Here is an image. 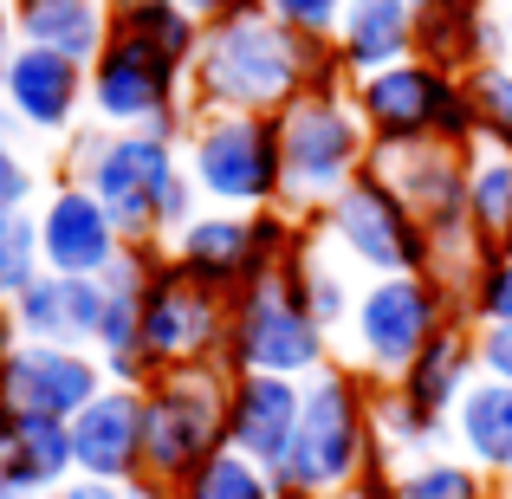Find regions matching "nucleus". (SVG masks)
<instances>
[{
    "instance_id": "1",
    "label": "nucleus",
    "mask_w": 512,
    "mask_h": 499,
    "mask_svg": "<svg viewBox=\"0 0 512 499\" xmlns=\"http://www.w3.org/2000/svg\"><path fill=\"white\" fill-rule=\"evenodd\" d=\"M331 85H350L338 52L279 26L266 13V0H253L247 13L201 33V52L188 65V111L195 117H214V111L279 117L305 91H331Z\"/></svg>"
},
{
    "instance_id": "2",
    "label": "nucleus",
    "mask_w": 512,
    "mask_h": 499,
    "mask_svg": "<svg viewBox=\"0 0 512 499\" xmlns=\"http://www.w3.org/2000/svg\"><path fill=\"white\" fill-rule=\"evenodd\" d=\"M65 182L91 188L117 221L124 247H169L201 214V195L182 169V143L163 130H104L85 124L65 137Z\"/></svg>"
},
{
    "instance_id": "3",
    "label": "nucleus",
    "mask_w": 512,
    "mask_h": 499,
    "mask_svg": "<svg viewBox=\"0 0 512 499\" xmlns=\"http://www.w3.org/2000/svg\"><path fill=\"white\" fill-rule=\"evenodd\" d=\"M370 409H376V383L350 363H325L318 376H305V409H299L292 454L279 467V493L325 499L338 487H357L370 467H383Z\"/></svg>"
},
{
    "instance_id": "4",
    "label": "nucleus",
    "mask_w": 512,
    "mask_h": 499,
    "mask_svg": "<svg viewBox=\"0 0 512 499\" xmlns=\"http://www.w3.org/2000/svg\"><path fill=\"white\" fill-rule=\"evenodd\" d=\"M279 163H286L279 208L292 221H318L370 169V130H363L357 104H350V85L305 91L299 104L279 111Z\"/></svg>"
},
{
    "instance_id": "5",
    "label": "nucleus",
    "mask_w": 512,
    "mask_h": 499,
    "mask_svg": "<svg viewBox=\"0 0 512 499\" xmlns=\"http://www.w3.org/2000/svg\"><path fill=\"white\" fill-rule=\"evenodd\" d=\"M448 325H467V305L435 273H389L357 292V312L338 337V363L363 370L370 383H396Z\"/></svg>"
},
{
    "instance_id": "6",
    "label": "nucleus",
    "mask_w": 512,
    "mask_h": 499,
    "mask_svg": "<svg viewBox=\"0 0 512 499\" xmlns=\"http://www.w3.org/2000/svg\"><path fill=\"white\" fill-rule=\"evenodd\" d=\"M325 363H338V344L312 318L292 260L279 273L253 279L247 292H234V312H227V376H292V383H305Z\"/></svg>"
},
{
    "instance_id": "7",
    "label": "nucleus",
    "mask_w": 512,
    "mask_h": 499,
    "mask_svg": "<svg viewBox=\"0 0 512 499\" xmlns=\"http://www.w3.org/2000/svg\"><path fill=\"white\" fill-rule=\"evenodd\" d=\"M350 104H357L370 150H402V143H448V150H474L480 117L467 98V78L435 72L422 59H402L389 72L350 78Z\"/></svg>"
},
{
    "instance_id": "8",
    "label": "nucleus",
    "mask_w": 512,
    "mask_h": 499,
    "mask_svg": "<svg viewBox=\"0 0 512 499\" xmlns=\"http://www.w3.org/2000/svg\"><path fill=\"white\" fill-rule=\"evenodd\" d=\"M182 169L195 182L201 208H227V214L279 208V188H286L279 117H240V111L195 117L182 137Z\"/></svg>"
},
{
    "instance_id": "9",
    "label": "nucleus",
    "mask_w": 512,
    "mask_h": 499,
    "mask_svg": "<svg viewBox=\"0 0 512 499\" xmlns=\"http://www.w3.org/2000/svg\"><path fill=\"white\" fill-rule=\"evenodd\" d=\"M85 111L104 130H163L182 143L195 111H188V65L163 59L156 46H143L137 33L111 26L104 52L85 65Z\"/></svg>"
},
{
    "instance_id": "10",
    "label": "nucleus",
    "mask_w": 512,
    "mask_h": 499,
    "mask_svg": "<svg viewBox=\"0 0 512 499\" xmlns=\"http://www.w3.org/2000/svg\"><path fill=\"white\" fill-rule=\"evenodd\" d=\"M227 448V370H163L143 383V474L182 487Z\"/></svg>"
},
{
    "instance_id": "11",
    "label": "nucleus",
    "mask_w": 512,
    "mask_h": 499,
    "mask_svg": "<svg viewBox=\"0 0 512 499\" xmlns=\"http://www.w3.org/2000/svg\"><path fill=\"white\" fill-rule=\"evenodd\" d=\"M312 227H318V240L338 253L350 273L389 279V273H428V266H435V240H428V227L415 221V208L376 169H363Z\"/></svg>"
},
{
    "instance_id": "12",
    "label": "nucleus",
    "mask_w": 512,
    "mask_h": 499,
    "mask_svg": "<svg viewBox=\"0 0 512 499\" xmlns=\"http://www.w3.org/2000/svg\"><path fill=\"white\" fill-rule=\"evenodd\" d=\"M299 234H305V221H292L286 208H266V214L201 208L163 253L182 266L188 279H201L208 292L234 299V292H247L253 279L279 273V266L292 260V247H299Z\"/></svg>"
},
{
    "instance_id": "13",
    "label": "nucleus",
    "mask_w": 512,
    "mask_h": 499,
    "mask_svg": "<svg viewBox=\"0 0 512 499\" xmlns=\"http://www.w3.org/2000/svg\"><path fill=\"white\" fill-rule=\"evenodd\" d=\"M227 312H234V299L208 292L163 253L150 286H143V357H150V376L214 370V363L227 370Z\"/></svg>"
},
{
    "instance_id": "14",
    "label": "nucleus",
    "mask_w": 512,
    "mask_h": 499,
    "mask_svg": "<svg viewBox=\"0 0 512 499\" xmlns=\"http://www.w3.org/2000/svg\"><path fill=\"white\" fill-rule=\"evenodd\" d=\"M111 383L98 363V350H72V344H13L0 357V402L13 415H52V422H72L98 389Z\"/></svg>"
},
{
    "instance_id": "15",
    "label": "nucleus",
    "mask_w": 512,
    "mask_h": 499,
    "mask_svg": "<svg viewBox=\"0 0 512 499\" xmlns=\"http://www.w3.org/2000/svg\"><path fill=\"white\" fill-rule=\"evenodd\" d=\"M39 253H46V273H65V279H104L124 253V234L117 221L104 214V201L78 182H52L46 201H39Z\"/></svg>"
},
{
    "instance_id": "16",
    "label": "nucleus",
    "mask_w": 512,
    "mask_h": 499,
    "mask_svg": "<svg viewBox=\"0 0 512 499\" xmlns=\"http://www.w3.org/2000/svg\"><path fill=\"white\" fill-rule=\"evenodd\" d=\"M85 65L46 46H20L0 78V111H13V124L26 137H72L85 111Z\"/></svg>"
},
{
    "instance_id": "17",
    "label": "nucleus",
    "mask_w": 512,
    "mask_h": 499,
    "mask_svg": "<svg viewBox=\"0 0 512 499\" xmlns=\"http://www.w3.org/2000/svg\"><path fill=\"white\" fill-rule=\"evenodd\" d=\"M299 409L305 383L292 376H227V448L279 480L292 435H299Z\"/></svg>"
},
{
    "instance_id": "18",
    "label": "nucleus",
    "mask_w": 512,
    "mask_h": 499,
    "mask_svg": "<svg viewBox=\"0 0 512 499\" xmlns=\"http://www.w3.org/2000/svg\"><path fill=\"white\" fill-rule=\"evenodd\" d=\"M72 454H78V480H111V487L137 480L143 474V389L104 383L72 415Z\"/></svg>"
},
{
    "instance_id": "19",
    "label": "nucleus",
    "mask_w": 512,
    "mask_h": 499,
    "mask_svg": "<svg viewBox=\"0 0 512 499\" xmlns=\"http://www.w3.org/2000/svg\"><path fill=\"white\" fill-rule=\"evenodd\" d=\"M26 344H72L91 350L104 325V279H65V273H39L33 286L13 299Z\"/></svg>"
},
{
    "instance_id": "20",
    "label": "nucleus",
    "mask_w": 512,
    "mask_h": 499,
    "mask_svg": "<svg viewBox=\"0 0 512 499\" xmlns=\"http://www.w3.org/2000/svg\"><path fill=\"white\" fill-rule=\"evenodd\" d=\"M500 52V33L487 20V0H415V59L435 72H480Z\"/></svg>"
},
{
    "instance_id": "21",
    "label": "nucleus",
    "mask_w": 512,
    "mask_h": 499,
    "mask_svg": "<svg viewBox=\"0 0 512 499\" xmlns=\"http://www.w3.org/2000/svg\"><path fill=\"white\" fill-rule=\"evenodd\" d=\"M331 52H338L350 78H370V72L415 59V0H344Z\"/></svg>"
},
{
    "instance_id": "22",
    "label": "nucleus",
    "mask_w": 512,
    "mask_h": 499,
    "mask_svg": "<svg viewBox=\"0 0 512 499\" xmlns=\"http://www.w3.org/2000/svg\"><path fill=\"white\" fill-rule=\"evenodd\" d=\"M448 441L467 467H480V474L493 480V487L512 480V383L474 376L467 396L454 402V415H448Z\"/></svg>"
},
{
    "instance_id": "23",
    "label": "nucleus",
    "mask_w": 512,
    "mask_h": 499,
    "mask_svg": "<svg viewBox=\"0 0 512 499\" xmlns=\"http://www.w3.org/2000/svg\"><path fill=\"white\" fill-rule=\"evenodd\" d=\"M480 376V357H474V325H448L435 337V344L422 350V357L409 363V370L396 376V389H402V402H409L415 415H428V422H441L448 428V415H454V402L467 396V383Z\"/></svg>"
},
{
    "instance_id": "24",
    "label": "nucleus",
    "mask_w": 512,
    "mask_h": 499,
    "mask_svg": "<svg viewBox=\"0 0 512 499\" xmlns=\"http://www.w3.org/2000/svg\"><path fill=\"white\" fill-rule=\"evenodd\" d=\"M13 26H20V46H46L91 65L117 26V7L111 0H13Z\"/></svg>"
},
{
    "instance_id": "25",
    "label": "nucleus",
    "mask_w": 512,
    "mask_h": 499,
    "mask_svg": "<svg viewBox=\"0 0 512 499\" xmlns=\"http://www.w3.org/2000/svg\"><path fill=\"white\" fill-rule=\"evenodd\" d=\"M13 499H39V493H65L78 480V454H72V422L52 415H20L13 422V448L0 461Z\"/></svg>"
},
{
    "instance_id": "26",
    "label": "nucleus",
    "mask_w": 512,
    "mask_h": 499,
    "mask_svg": "<svg viewBox=\"0 0 512 499\" xmlns=\"http://www.w3.org/2000/svg\"><path fill=\"white\" fill-rule=\"evenodd\" d=\"M467 221L474 234L500 253V240L512 234V150L506 143H487L480 137L467 150Z\"/></svg>"
},
{
    "instance_id": "27",
    "label": "nucleus",
    "mask_w": 512,
    "mask_h": 499,
    "mask_svg": "<svg viewBox=\"0 0 512 499\" xmlns=\"http://www.w3.org/2000/svg\"><path fill=\"white\" fill-rule=\"evenodd\" d=\"M117 26L124 33H137L143 46H156L163 59H175V65H195V52H201V33L208 26L195 20V13H182L175 0H150V7H124L117 13Z\"/></svg>"
},
{
    "instance_id": "28",
    "label": "nucleus",
    "mask_w": 512,
    "mask_h": 499,
    "mask_svg": "<svg viewBox=\"0 0 512 499\" xmlns=\"http://www.w3.org/2000/svg\"><path fill=\"white\" fill-rule=\"evenodd\" d=\"M175 499H286L279 493V480L266 474V467L240 461L234 448H221L201 474H188L182 487H175Z\"/></svg>"
},
{
    "instance_id": "29",
    "label": "nucleus",
    "mask_w": 512,
    "mask_h": 499,
    "mask_svg": "<svg viewBox=\"0 0 512 499\" xmlns=\"http://www.w3.org/2000/svg\"><path fill=\"white\" fill-rule=\"evenodd\" d=\"M39 273H46V253H39V214L33 208H7V214H0V299L13 305Z\"/></svg>"
},
{
    "instance_id": "30",
    "label": "nucleus",
    "mask_w": 512,
    "mask_h": 499,
    "mask_svg": "<svg viewBox=\"0 0 512 499\" xmlns=\"http://www.w3.org/2000/svg\"><path fill=\"white\" fill-rule=\"evenodd\" d=\"M467 98H474L480 137L512 150V65L493 59V65H480V72H467Z\"/></svg>"
},
{
    "instance_id": "31",
    "label": "nucleus",
    "mask_w": 512,
    "mask_h": 499,
    "mask_svg": "<svg viewBox=\"0 0 512 499\" xmlns=\"http://www.w3.org/2000/svg\"><path fill=\"white\" fill-rule=\"evenodd\" d=\"M467 318H474V325H512V260L493 253V260L480 266L474 292H467Z\"/></svg>"
},
{
    "instance_id": "32",
    "label": "nucleus",
    "mask_w": 512,
    "mask_h": 499,
    "mask_svg": "<svg viewBox=\"0 0 512 499\" xmlns=\"http://www.w3.org/2000/svg\"><path fill=\"white\" fill-rule=\"evenodd\" d=\"M266 13H273L279 26H292V33L331 46V39H338V20H344V0H266Z\"/></svg>"
},
{
    "instance_id": "33",
    "label": "nucleus",
    "mask_w": 512,
    "mask_h": 499,
    "mask_svg": "<svg viewBox=\"0 0 512 499\" xmlns=\"http://www.w3.org/2000/svg\"><path fill=\"white\" fill-rule=\"evenodd\" d=\"M33 195H39V169L26 163L20 143L0 137V214L7 208H33Z\"/></svg>"
},
{
    "instance_id": "34",
    "label": "nucleus",
    "mask_w": 512,
    "mask_h": 499,
    "mask_svg": "<svg viewBox=\"0 0 512 499\" xmlns=\"http://www.w3.org/2000/svg\"><path fill=\"white\" fill-rule=\"evenodd\" d=\"M474 357H480V376L512 383V325H474Z\"/></svg>"
},
{
    "instance_id": "35",
    "label": "nucleus",
    "mask_w": 512,
    "mask_h": 499,
    "mask_svg": "<svg viewBox=\"0 0 512 499\" xmlns=\"http://www.w3.org/2000/svg\"><path fill=\"white\" fill-rule=\"evenodd\" d=\"M182 13H195L201 26H221V20H234V13H247L253 0H175Z\"/></svg>"
},
{
    "instance_id": "36",
    "label": "nucleus",
    "mask_w": 512,
    "mask_h": 499,
    "mask_svg": "<svg viewBox=\"0 0 512 499\" xmlns=\"http://www.w3.org/2000/svg\"><path fill=\"white\" fill-rule=\"evenodd\" d=\"M13 52H20V26H13V0H0V78H7Z\"/></svg>"
},
{
    "instance_id": "37",
    "label": "nucleus",
    "mask_w": 512,
    "mask_h": 499,
    "mask_svg": "<svg viewBox=\"0 0 512 499\" xmlns=\"http://www.w3.org/2000/svg\"><path fill=\"white\" fill-rule=\"evenodd\" d=\"M124 499H175V487L156 474H137V480H124Z\"/></svg>"
},
{
    "instance_id": "38",
    "label": "nucleus",
    "mask_w": 512,
    "mask_h": 499,
    "mask_svg": "<svg viewBox=\"0 0 512 499\" xmlns=\"http://www.w3.org/2000/svg\"><path fill=\"white\" fill-rule=\"evenodd\" d=\"M65 499H124V487H111V480H72Z\"/></svg>"
},
{
    "instance_id": "39",
    "label": "nucleus",
    "mask_w": 512,
    "mask_h": 499,
    "mask_svg": "<svg viewBox=\"0 0 512 499\" xmlns=\"http://www.w3.org/2000/svg\"><path fill=\"white\" fill-rule=\"evenodd\" d=\"M13 344H20V318H13V305L0 299V357H7Z\"/></svg>"
},
{
    "instance_id": "40",
    "label": "nucleus",
    "mask_w": 512,
    "mask_h": 499,
    "mask_svg": "<svg viewBox=\"0 0 512 499\" xmlns=\"http://www.w3.org/2000/svg\"><path fill=\"white\" fill-rule=\"evenodd\" d=\"M13 422H20V415H13L7 402H0V461H7V448H13Z\"/></svg>"
},
{
    "instance_id": "41",
    "label": "nucleus",
    "mask_w": 512,
    "mask_h": 499,
    "mask_svg": "<svg viewBox=\"0 0 512 499\" xmlns=\"http://www.w3.org/2000/svg\"><path fill=\"white\" fill-rule=\"evenodd\" d=\"M111 7H117V13H124V7H150V0H111Z\"/></svg>"
},
{
    "instance_id": "42",
    "label": "nucleus",
    "mask_w": 512,
    "mask_h": 499,
    "mask_svg": "<svg viewBox=\"0 0 512 499\" xmlns=\"http://www.w3.org/2000/svg\"><path fill=\"white\" fill-rule=\"evenodd\" d=\"M500 260H512V234H506V240H500Z\"/></svg>"
},
{
    "instance_id": "43",
    "label": "nucleus",
    "mask_w": 512,
    "mask_h": 499,
    "mask_svg": "<svg viewBox=\"0 0 512 499\" xmlns=\"http://www.w3.org/2000/svg\"><path fill=\"white\" fill-rule=\"evenodd\" d=\"M0 499H13V487H7V474H0Z\"/></svg>"
},
{
    "instance_id": "44",
    "label": "nucleus",
    "mask_w": 512,
    "mask_h": 499,
    "mask_svg": "<svg viewBox=\"0 0 512 499\" xmlns=\"http://www.w3.org/2000/svg\"><path fill=\"white\" fill-rule=\"evenodd\" d=\"M39 499H65V493H39Z\"/></svg>"
}]
</instances>
